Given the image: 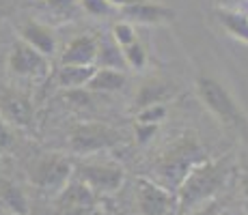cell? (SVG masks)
<instances>
[{
    "mask_svg": "<svg viewBox=\"0 0 248 215\" xmlns=\"http://www.w3.org/2000/svg\"><path fill=\"white\" fill-rule=\"evenodd\" d=\"M229 174H231L229 161H199L179 185V207L194 209L207 204L227 185Z\"/></svg>",
    "mask_w": 248,
    "mask_h": 215,
    "instance_id": "1",
    "label": "cell"
},
{
    "mask_svg": "<svg viewBox=\"0 0 248 215\" xmlns=\"http://www.w3.org/2000/svg\"><path fill=\"white\" fill-rule=\"evenodd\" d=\"M194 88H197L201 103L220 123L237 129V131L248 129V118H246L244 110L237 106L235 99L231 97V93L218 80L209 78V75H199L197 82H194Z\"/></svg>",
    "mask_w": 248,
    "mask_h": 215,
    "instance_id": "2",
    "label": "cell"
},
{
    "mask_svg": "<svg viewBox=\"0 0 248 215\" xmlns=\"http://www.w3.org/2000/svg\"><path fill=\"white\" fill-rule=\"evenodd\" d=\"M201 153L203 151H201V146H199V142L194 140V138L186 136L184 140H179L177 144L160 159L158 170H160L162 179H164L166 183L179 187L181 181L186 179V174H188L199 161H203Z\"/></svg>",
    "mask_w": 248,
    "mask_h": 215,
    "instance_id": "3",
    "label": "cell"
},
{
    "mask_svg": "<svg viewBox=\"0 0 248 215\" xmlns=\"http://www.w3.org/2000/svg\"><path fill=\"white\" fill-rule=\"evenodd\" d=\"M74 174V164L59 153H47L31 168V183L44 192H63Z\"/></svg>",
    "mask_w": 248,
    "mask_h": 215,
    "instance_id": "4",
    "label": "cell"
},
{
    "mask_svg": "<svg viewBox=\"0 0 248 215\" xmlns=\"http://www.w3.org/2000/svg\"><path fill=\"white\" fill-rule=\"evenodd\" d=\"M69 144L74 153L89 155V153L108 151L121 144V133L110 125H104V123H82V125H76L71 129Z\"/></svg>",
    "mask_w": 248,
    "mask_h": 215,
    "instance_id": "5",
    "label": "cell"
},
{
    "mask_svg": "<svg viewBox=\"0 0 248 215\" xmlns=\"http://www.w3.org/2000/svg\"><path fill=\"white\" fill-rule=\"evenodd\" d=\"M76 181L84 183L93 194H112L123 185L125 172L110 161H84L74 168Z\"/></svg>",
    "mask_w": 248,
    "mask_h": 215,
    "instance_id": "6",
    "label": "cell"
},
{
    "mask_svg": "<svg viewBox=\"0 0 248 215\" xmlns=\"http://www.w3.org/2000/svg\"><path fill=\"white\" fill-rule=\"evenodd\" d=\"M136 204L140 215H169L175 204V198L164 185L149 179H138Z\"/></svg>",
    "mask_w": 248,
    "mask_h": 215,
    "instance_id": "7",
    "label": "cell"
},
{
    "mask_svg": "<svg viewBox=\"0 0 248 215\" xmlns=\"http://www.w3.org/2000/svg\"><path fill=\"white\" fill-rule=\"evenodd\" d=\"M7 65L13 75L37 78V75H44L47 71V56H44L41 52H37L35 47H31L28 43L20 39L17 43H13Z\"/></svg>",
    "mask_w": 248,
    "mask_h": 215,
    "instance_id": "8",
    "label": "cell"
},
{
    "mask_svg": "<svg viewBox=\"0 0 248 215\" xmlns=\"http://www.w3.org/2000/svg\"><path fill=\"white\" fill-rule=\"evenodd\" d=\"M0 116L16 127H28L32 121V103L20 90L0 88Z\"/></svg>",
    "mask_w": 248,
    "mask_h": 215,
    "instance_id": "9",
    "label": "cell"
},
{
    "mask_svg": "<svg viewBox=\"0 0 248 215\" xmlns=\"http://www.w3.org/2000/svg\"><path fill=\"white\" fill-rule=\"evenodd\" d=\"M121 13L132 24H145V26H160L175 20V9L162 2H154V0H140V2L121 7Z\"/></svg>",
    "mask_w": 248,
    "mask_h": 215,
    "instance_id": "10",
    "label": "cell"
},
{
    "mask_svg": "<svg viewBox=\"0 0 248 215\" xmlns=\"http://www.w3.org/2000/svg\"><path fill=\"white\" fill-rule=\"evenodd\" d=\"M177 95V86L169 80L162 78H149L145 80L136 90L134 103L138 110L149 108V106H158V103H166Z\"/></svg>",
    "mask_w": 248,
    "mask_h": 215,
    "instance_id": "11",
    "label": "cell"
},
{
    "mask_svg": "<svg viewBox=\"0 0 248 215\" xmlns=\"http://www.w3.org/2000/svg\"><path fill=\"white\" fill-rule=\"evenodd\" d=\"M20 39L24 43H28L31 47H35L37 52H41L44 56L50 58L56 52V35L47 24L28 20L20 26Z\"/></svg>",
    "mask_w": 248,
    "mask_h": 215,
    "instance_id": "12",
    "label": "cell"
},
{
    "mask_svg": "<svg viewBox=\"0 0 248 215\" xmlns=\"http://www.w3.org/2000/svg\"><path fill=\"white\" fill-rule=\"evenodd\" d=\"M99 41L91 35H80L67 43L63 50L61 63L63 65H95L97 63Z\"/></svg>",
    "mask_w": 248,
    "mask_h": 215,
    "instance_id": "13",
    "label": "cell"
},
{
    "mask_svg": "<svg viewBox=\"0 0 248 215\" xmlns=\"http://www.w3.org/2000/svg\"><path fill=\"white\" fill-rule=\"evenodd\" d=\"M91 204H93V192L84 183L76 181V183H69L61 192L59 211L67 213V215H80L82 211H87Z\"/></svg>",
    "mask_w": 248,
    "mask_h": 215,
    "instance_id": "14",
    "label": "cell"
},
{
    "mask_svg": "<svg viewBox=\"0 0 248 215\" xmlns=\"http://www.w3.org/2000/svg\"><path fill=\"white\" fill-rule=\"evenodd\" d=\"M123 86H125V71L97 67L93 78L89 80L87 88L91 93H117V90H121Z\"/></svg>",
    "mask_w": 248,
    "mask_h": 215,
    "instance_id": "15",
    "label": "cell"
},
{
    "mask_svg": "<svg viewBox=\"0 0 248 215\" xmlns=\"http://www.w3.org/2000/svg\"><path fill=\"white\" fill-rule=\"evenodd\" d=\"M216 17L229 35L248 43V13H240L237 9H216Z\"/></svg>",
    "mask_w": 248,
    "mask_h": 215,
    "instance_id": "16",
    "label": "cell"
},
{
    "mask_svg": "<svg viewBox=\"0 0 248 215\" xmlns=\"http://www.w3.org/2000/svg\"><path fill=\"white\" fill-rule=\"evenodd\" d=\"M95 65H63L59 69V84L65 88H82L93 78Z\"/></svg>",
    "mask_w": 248,
    "mask_h": 215,
    "instance_id": "17",
    "label": "cell"
},
{
    "mask_svg": "<svg viewBox=\"0 0 248 215\" xmlns=\"http://www.w3.org/2000/svg\"><path fill=\"white\" fill-rule=\"evenodd\" d=\"M97 67H106V69H119V71H125L127 69V60H125V54H123V47L112 39V35H110V39L99 41Z\"/></svg>",
    "mask_w": 248,
    "mask_h": 215,
    "instance_id": "18",
    "label": "cell"
},
{
    "mask_svg": "<svg viewBox=\"0 0 248 215\" xmlns=\"http://www.w3.org/2000/svg\"><path fill=\"white\" fill-rule=\"evenodd\" d=\"M0 194H2V200L4 204H7L9 209H13V211H17L20 215L26 213V200H24L22 192L17 187H13L11 183H0Z\"/></svg>",
    "mask_w": 248,
    "mask_h": 215,
    "instance_id": "19",
    "label": "cell"
},
{
    "mask_svg": "<svg viewBox=\"0 0 248 215\" xmlns=\"http://www.w3.org/2000/svg\"><path fill=\"white\" fill-rule=\"evenodd\" d=\"M123 54H125L127 67H132V69H142V67H147V60H149V54H147L145 45H142L140 41H134L132 45H125L123 47Z\"/></svg>",
    "mask_w": 248,
    "mask_h": 215,
    "instance_id": "20",
    "label": "cell"
},
{
    "mask_svg": "<svg viewBox=\"0 0 248 215\" xmlns=\"http://www.w3.org/2000/svg\"><path fill=\"white\" fill-rule=\"evenodd\" d=\"M112 39L117 41L121 47L132 45L134 41H138L132 22H117V24H114V26H112Z\"/></svg>",
    "mask_w": 248,
    "mask_h": 215,
    "instance_id": "21",
    "label": "cell"
},
{
    "mask_svg": "<svg viewBox=\"0 0 248 215\" xmlns=\"http://www.w3.org/2000/svg\"><path fill=\"white\" fill-rule=\"evenodd\" d=\"M164 116H166V106L164 103H158V106H149V108H142V110H138V116H136V121L138 123H160L164 121Z\"/></svg>",
    "mask_w": 248,
    "mask_h": 215,
    "instance_id": "22",
    "label": "cell"
},
{
    "mask_svg": "<svg viewBox=\"0 0 248 215\" xmlns=\"http://www.w3.org/2000/svg\"><path fill=\"white\" fill-rule=\"evenodd\" d=\"M80 4H82L84 11H87L89 15H93V17L108 15V13H110V9L114 7L110 0H80Z\"/></svg>",
    "mask_w": 248,
    "mask_h": 215,
    "instance_id": "23",
    "label": "cell"
},
{
    "mask_svg": "<svg viewBox=\"0 0 248 215\" xmlns=\"http://www.w3.org/2000/svg\"><path fill=\"white\" fill-rule=\"evenodd\" d=\"M155 131H158V123H138L136 121L134 133H136V140L140 142V144H147V142L155 136Z\"/></svg>",
    "mask_w": 248,
    "mask_h": 215,
    "instance_id": "24",
    "label": "cell"
},
{
    "mask_svg": "<svg viewBox=\"0 0 248 215\" xmlns=\"http://www.w3.org/2000/svg\"><path fill=\"white\" fill-rule=\"evenodd\" d=\"M47 9H52L54 13H61V15H71V11L76 9L78 0H41Z\"/></svg>",
    "mask_w": 248,
    "mask_h": 215,
    "instance_id": "25",
    "label": "cell"
},
{
    "mask_svg": "<svg viewBox=\"0 0 248 215\" xmlns=\"http://www.w3.org/2000/svg\"><path fill=\"white\" fill-rule=\"evenodd\" d=\"M11 144V129H9V123L0 116V149H7Z\"/></svg>",
    "mask_w": 248,
    "mask_h": 215,
    "instance_id": "26",
    "label": "cell"
},
{
    "mask_svg": "<svg viewBox=\"0 0 248 215\" xmlns=\"http://www.w3.org/2000/svg\"><path fill=\"white\" fill-rule=\"evenodd\" d=\"M190 215H220V209L216 202H207L203 207H197V211H192Z\"/></svg>",
    "mask_w": 248,
    "mask_h": 215,
    "instance_id": "27",
    "label": "cell"
},
{
    "mask_svg": "<svg viewBox=\"0 0 248 215\" xmlns=\"http://www.w3.org/2000/svg\"><path fill=\"white\" fill-rule=\"evenodd\" d=\"M246 0H212V4H216L218 9H237Z\"/></svg>",
    "mask_w": 248,
    "mask_h": 215,
    "instance_id": "28",
    "label": "cell"
},
{
    "mask_svg": "<svg viewBox=\"0 0 248 215\" xmlns=\"http://www.w3.org/2000/svg\"><path fill=\"white\" fill-rule=\"evenodd\" d=\"M240 187H242V196H244V200L248 204V166L242 170V174H240Z\"/></svg>",
    "mask_w": 248,
    "mask_h": 215,
    "instance_id": "29",
    "label": "cell"
},
{
    "mask_svg": "<svg viewBox=\"0 0 248 215\" xmlns=\"http://www.w3.org/2000/svg\"><path fill=\"white\" fill-rule=\"evenodd\" d=\"M9 7H11V0H0V13L9 11Z\"/></svg>",
    "mask_w": 248,
    "mask_h": 215,
    "instance_id": "30",
    "label": "cell"
},
{
    "mask_svg": "<svg viewBox=\"0 0 248 215\" xmlns=\"http://www.w3.org/2000/svg\"><path fill=\"white\" fill-rule=\"evenodd\" d=\"M110 2H112V0H110Z\"/></svg>",
    "mask_w": 248,
    "mask_h": 215,
    "instance_id": "31",
    "label": "cell"
}]
</instances>
